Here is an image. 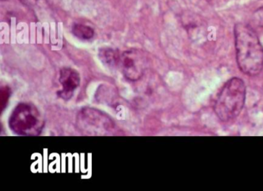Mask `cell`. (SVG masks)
<instances>
[{"label":"cell","instance_id":"1","mask_svg":"<svg viewBox=\"0 0 263 191\" xmlns=\"http://www.w3.org/2000/svg\"><path fill=\"white\" fill-rule=\"evenodd\" d=\"M236 61L241 72L256 76L263 69V47L255 30L238 23L234 28Z\"/></svg>","mask_w":263,"mask_h":191},{"label":"cell","instance_id":"2","mask_svg":"<svg viewBox=\"0 0 263 191\" xmlns=\"http://www.w3.org/2000/svg\"><path fill=\"white\" fill-rule=\"evenodd\" d=\"M246 88L238 78L228 80L221 89L214 105V111L222 122L234 120L241 114L245 105Z\"/></svg>","mask_w":263,"mask_h":191},{"label":"cell","instance_id":"3","mask_svg":"<svg viewBox=\"0 0 263 191\" xmlns=\"http://www.w3.org/2000/svg\"><path fill=\"white\" fill-rule=\"evenodd\" d=\"M11 130L19 135L34 136L42 132L44 122L37 108L31 104H19L9 120Z\"/></svg>","mask_w":263,"mask_h":191},{"label":"cell","instance_id":"4","mask_svg":"<svg viewBox=\"0 0 263 191\" xmlns=\"http://www.w3.org/2000/svg\"><path fill=\"white\" fill-rule=\"evenodd\" d=\"M77 122L81 130L91 135H104L114 128V122L109 117L94 108L83 109Z\"/></svg>","mask_w":263,"mask_h":191},{"label":"cell","instance_id":"5","mask_svg":"<svg viewBox=\"0 0 263 191\" xmlns=\"http://www.w3.org/2000/svg\"><path fill=\"white\" fill-rule=\"evenodd\" d=\"M119 65L124 77L131 81H138L142 78L147 68L145 57L138 51L123 53L120 58Z\"/></svg>","mask_w":263,"mask_h":191},{"label":"cell","instance_id":"6","mask_svg":"<svg viewBox=\"0 0 263 191\" xmlns=\"http://www.w3.org/2000/svg\"><path fill=\"white\" fill-rule=\"evenodd\" d=\"M59 80L62 85V90L57 94L63 99H71L81 83L79 73L72 68H63L60 72Z\"/></svg>","mask_w":263,"mask_h":191},{"label":"cell","instance_id":"7","mask_svg":"<svg viewBox=\"0 0 263 191\" xmlns=\"http://www.w3.org/2000/svg\"><path fill=\"white\" fill-rule=\"evenodd\" d=\"M99 58L104 65L114 68L119 65L121 55L111 48H102L99 51Z\"/></svg>","mask_w":263,"mask_h":191},{"label":"cell","instance_id":"8","mask_svg":"<svg viewBox=\"0 0 263 191\" xmlns=\"http://www.w3.org/2000/svg\"><path fill=\"white\" fill-rule=\"evenodd\" d=\"M72 32L76 38L82 41H89L94 35V30L91 27L83 24H75L73 27Z\"/></svg>","mask_w":263,"mask_h":191},{"label":"cell","instance_id":"9","mask_svg":"<svg viewBox=\"0 0 263 191\" xmlns=\"http://www.w3.org/2000/svg\"><path fill=\"white\" fill-rule=\"evenodd\" d=\"M251 21L257 27L263 28V7H259L253 13Z\"/></svg>","mask_w":263,"mask_h":191}]
</instances>
